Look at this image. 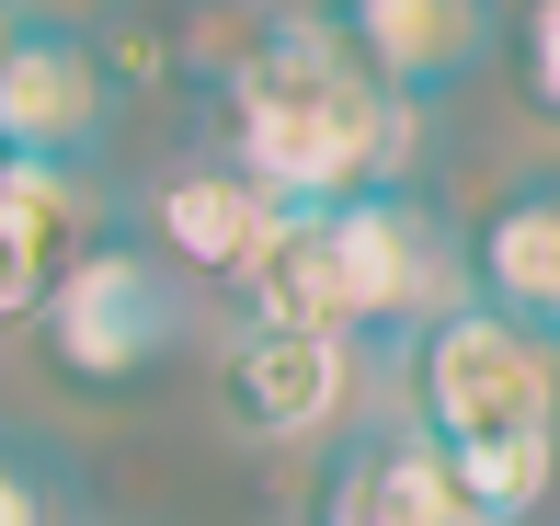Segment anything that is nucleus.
<instances>
[{
  "label": "nucleus",
  "mask_w": 560,
  "mask_h": 526,
  "mask_svg": "<svg viewBox=\"0 0 560 526\" xmlns=\"http://www.w3.org/2000/svg\"><path fill=\"white\" fill-rule=\"evenodd\" d=\"M412 366V435L457 469L480 526H526L560 492V343L457 297L435 332L400 343Z\"/></svg>",
  "instance_id": "f03ea898"
},
{
  "label": "nucleus",
  "mask_w": 560,
  "mask_h": 526,
  "mask_svg": "<svg viewBox=\"0 0 560 526\" xmlns=\"http://www.w3.org/2000/svg\"><path fill=\"white\" fill-rule=\"evenodd\" d=\"M332 241H343V297H354V343H412L469 297V253L412 184L389 195H354L332 207Z\"/></svg>",
  "instance_id": "20e7f679"
},
{
  "label": "nucleus",
  "mask_w": 560,
  "mask_h": 526,
  "mask_svg": "<svg viewBox=\"0 0 560 526\" xmlns=\"http://www.w3.org/2000/svg\"><path fill=\"white\" fill-rule=\"evenodd\" d=\"M275 195L252 184L229 149H207V161H184L161 195H149V253H161L172 274H207V287H241V264L264 253V230H275Z\"/></svg>",
  "instance_id": "1a4fd4ad"
},
{
  "label": "nucleus",
  "mask_w": 560,
  "mask_h": 526,
  "mask_svg": "<svg viewBox=\"0 0 560 526\" xmlns=\"http://www.w3.org/2000/svg\"><path fill=\"white\" fill-rule=\"evenodd\" d=\"M354 355L366 343H332V332H241L218 355V412L252 446H310L354 412Z\"/></svg>",
  "instance_id": "423d86ee"
},
{
  "label": "nucleus",
  "mask_w": 560,
  "mask_h": 526,
  "mask_svg": "<svg viewBox=\"0 0 560 526\" xmlns=\"http://www.w3.org/2000/svg\"><path fill=\"white\" fill-rule=\"evenodd\" d=\"M241 332H332L354 343V297H343V241H332V207H287L264 230V253L241 264Z\"/></svg>",
  "instance_id": "f8f14e48"
},
{
  "label": "nucleus",
  "mask_w": 560,
  "mask_h": 526,
  "mask_svg": "<svg viewBox=\"0 0 560 526\" xmlns=\"http://www.w3.org/2000/svg\"><path fill=\"white\" fill-rule=\"evenodd\" d=\"M310 526H480V504L457 492V469L412 423H389V435H354L343 458L320 469Z\"/></svg>",
  "instance_id": "9b49d317"
},
{
  "label": "nucleus",
  "mask_w": 560,
  "mask_h": 526,
  "mask_svg": "<svg viewBox=\"0 0 560 526\" xmlns=\"http://www.w3.org/2000/svg\"><path fill=\"white\" fill-rule=\"evenodd\" d=\"M35 343H46V366H58L69 389L115 400V389H138L149 366L184 343V287H172V264L149 253L138 230H104L58 274V297L35 309Z\"/></svg>",
  "instance_id": "7ed1b4c3"
},
{
  "label": "nucleus",
  "mask_w": 560,
  "mask_h": 526,
  "mask_svg": "<svg viewBox=\"0 0 560 526\" xmlns=\"http://www.w3.org/2000/svg\"><path fill=\"white\" fill-rule=\"evenodd\" d=\"M469 297L503 320H526V332L560 343V172H538V184H503L492 207L469 218Z\"/></svg>",
  "instance_id": "9d476101"
},
{
  "label": "nucleus",
  "mask_w": 560,
  "mask_h": 526,
  "mask_svg": "<svg viewBox=\"0 0 560 526\" xmlns=\"http://www.w3.org/2000/svg\"><path fill=\"white\" fill-rule=\"evenodd\" d=\"M218 149L275 207H354L412 184V104L320 12H264L218 58Z\"/></svg>",
  "instance_id": "f257e3e1"
},
{
  "label": "nucleus",
  "mask_w": 560,
  "mask_h": 526,
  "mask_svg": "<svg viewBox=\"0 0 560 526\" xmlns=\"http://www.w3.org/2000/svg\"><path fill=\"white\" fill-rule=\"evenodd\" d=\"M0 526H69L58 458H46V446H23V435H0Z\"/></svg>",
  "instance_id": "ddd939ff"
},
{
  "label": "nucleus",
  "mask_w": 560,
  "mask_h": 526,
  "mask_svg": "<svg viewBox=\"0 0 560 526\" xmlns=\"http://www.w3.org/2000/svg\"><path fill=\"white\" fill-rule=\"evenodd\" d=\"M320 23H332L412 115L492 58V0H320Z\"/></svg>",
  "instance_id": "0eeeda50"
},
{
  "label": "nucleus",
  "mask_w": 560,
  "mask_h": 526,
  "mask_svg": "<svg viewBox=\"0 0 560 526\" xmlns=\"http://www.w3.org/2000/svg\"><path fill=\"white\" fill-rule=\"evenodd\" d=\"M12 23H46V35H104V12L115 0H0Z\"/></svg>",
  "instance_id": "2eb2a0df"
},
{
  "label": "nucleus",
  "mask_w": 560,
  "mask_h": 526,
  "mask_svg": "<svg viewBox=\"0 0 560 526\" xmlns=\"http://www.w3.org/2000/svg\"><path fill=\"white\" fill-rule=\"evenodd\" d=\"M12 35H23V23H12V12H0V46H12Z\"/></svg>",
  "instance_id": "dca6fc26"
},
{
  "label": "nucleus",
  "mask_w": 560,
  "mask_h": 526,
  "mask_svg": "<svg viewBox=\"0 0 560 526\" xmlns=\"http://www.w3.org/2000/svg\"><path fill=\"white\" fill-rule=\"evenodd\" d=\"M515 81H526V104L560 127V0H526L515 12Z\"/></svg>",
  "instance_id": "4468645a"
},
{
  "label": "nucleus",
  "mask_w": 560,
  "mask_h": 526,
  "mask_svg": "<svg viewBox=\"0 0 560 526\" xmlns=\"http://www.w3.org/2000/svg\"><path fill=\"white\" fill-rule=\"evenodd\" d=\"M104 241V207H92V172L58 161H0V320L35 332V309L58 297V274Z\"/></svg>",
  "instance_id": "6e6552de"
},
{
  "label": "nucleus",
  "mask_w": 560,
  "mask_h": 526,
  "mask_svg": "<svg viewBox=\"0 0 560 526\" xmlns=\"http://www.w3.org/2000/svg\"><path fill=\"white\" fill-rule=\"evenodd\" d=\"M104 127H115V58H104V35H46V23H23V35L0 46V161L92 172Z\"/></svg>",
  "instance_id": "39448f33"
}]
</instances>
